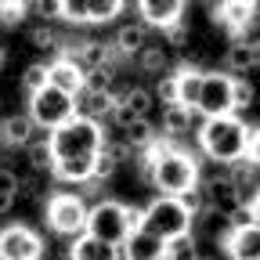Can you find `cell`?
I'll use <instances>...</instances> for the list:
<instances>
[{"mask_svg":"<svg viewBox=\"0 0 260 260\" xmlns=\"http://www.w3.org/2000/svg\"><path fill=\"white\" fill-rule=\"evenodd\" d=\"M224 65H228V73H253V69H260V40L235 37L232 47H228V54H224Z\"/></svg>","mask_w":260,"mask_h":260,"instance_id":"e0dca14e","label":"cell"},{"mask_svg":"<svg viewBox=\"0 0 260 260\" xmlns=\"http://www.w3.org/2000/svg\"><path fill=\"white\" fill-rule=\"evenodd\" d=\"M220 246H224V253L232 260H260V224L249 220L242 228H228Z\"/></svg>","mask_w":260,"mask_h":260,"instance_id":"7c38bea8","label":"cell"},{"mask_svg":"<svg viewBox=\"0 0 260 260\" xmlns=\"http://www.w3.org/2000/svg\"><path fill=\"white\" fill-rule=\"evenodd\" d=\"M184 4H188V0H138V15H141V22L148 29L162 32L167 25L184 18Z\"/></svg>","mask_w":260,"mask_h":260,"instance_id":"5bb4252c","label":"cell"},{"mask_svg":"<svg viewBox=\"0 0 260 260\" xmlns=\"http://www.w3.org/2000/svg\"><path fill=\"white\" fill-rule=\"evenodd\" d=\"M47 83H51V61H29L25 73H22V90L25 94H37Z\"/></svg>","mask_w":260,"mask_h":260,"instance_id":"f1b7e54d","label":"cell"},{"mask_svg":"<svg viewBox=\"0 0 260 260\" xmlns=\"http://www.w3.org/2000/svg\"><path fill=\"white\" fill-rule=\"evenodd\" d=\"M22 195H25V199H40V195H44V177L37 170L22 177Z\"/></svg>","mask_w":260,"mask_h":260,"instance_id":"7bdbcfd3","label":"cell"},{"mask_svg":"<svg viewBox=\"0 0 260 260\" xmlns=\"http://www.w3.org/2000/svg\"><path fill=\"white\" fill-rule=\"evenodd\" d=\"M29 40H32V47H40V51H51V54H65L61 47H65V40L58 37V32L44 22V25H32L29 29Z\"/></svg>","mask_w":260,"mask_h":260,"instance_id":"f546056e","label":"cell"},{"mask_svg":"<svg viewBox=\"0 0 260 260\" xmlns=\"http://www.w3.org/2000/svg\"><path fill=\"white\" fill-rule=\"evenodd\" d=\"M246 159L253 162V167H260V126L249 130V145H246Z\"/></svg>","mask_w":260,"mask_h":260,"instance_id":"ee69618b","label":"cell"},{"mask_svg":"<svg viewBox=\"0 0 260 260\" xmlns=\"http://www.w3.org/2000/svg\"><path fill=\"white\" fill-rule=\"evenodd\" d=\"M203 188H206V203H210V210H217V213H235L239 206H246V195H242V188L232 181V174H213V177H206L203 181Z\"/></svg>","mask_w":260,"mask_h":260,"instance_id":"8fae6325","label":"cell"},{"mask_svg":"<svg viewBox=\"0 0 260 260\" xmlns=\"http://www.w3.org/2000/svg\"><path fill=\"white\" fill-rule=\"evenodd\" d=\"M29 15H37L40 22L61 18V0H29Z\"/></svg>","mask_w":260,"mask_h":260,"instance_id":"f35d334b","label":"cell"},{"mask_svg":"<svg viewBox=\"0 0 260 260\" xmlns=\"http://www.w3.org/2000/svg\"><path fill=\"white\" fill-rule=\"evenodd\" d=\"M191 116H195V109H188V105H167L162 109V134L167 138H184L191 130Z\"/></svg>","mask_w":260,"mask_h":260,"instance_id":"cb8c5ba5","label":"cell"},{"mask_svg":"<svg viewBox=\"0 0 260 260\" xmlns=\"http://www.w3.org/2000/svg\"><path fill=\"white\" fill-rule=\"evenodd\" d=\"M119 102L134 112V116H148L152 105H155V94L145 90V87H126V90H119Z\"/></svg>","mask_w":260,"mask_h":260,"instance_id":"484cf974","label":"cell"},{"mask_svg":"<svg viewBox=\"0 0 260 260\" xmlns=\"http://www.w3.org/2000/svg\"><path fill=\"white\" fill-rule=\"evenodd\" d=\"M155 102H162V109H167V105H181V98H177V80H174V73L170 76H162L159 83H155Z\"/></svg>","mask_w":260,"mask_h":260,"instance_id":"74e56055","label":"cell"},{"mask_svg":"<svg viewBox=\"0 0 260 260\" xmlns=\"http://www.w3.org/2000/svg\"><path fill=\"white\" fill-rule=\"evenodd\" d=\"M246 203H249V213H253V220L260 224V188H256V191L249 195V199H246Z\"/></svg>","mask_w":260,"mask_h":260,"instance_id":"bcb514c9","label":"cell"},{"mask_svg":"<svg viewBox=\"0 0 260 260\" xmlns=\"http://www.w3.org/2000/svg\"><path fill=\"white\" fill-rule=\"evenodd\" d=\"M249 130L246 119L239 112H228V116H210L203 119V126L195 130V141H199V152L220 167H232V162L246 159V145H249Z\"/></svg>","mask_w":260,"mask_h":260,"instance_id":"3957f363","label":"cell"},{"mask_svg":"<svg viewBox=\"0 0 260 260\" xmlns=\"http://www.w3.org/2000/svg\"><path fill=\"white\" fill-rule=\"evenodd\" d=\"M69 260H123V249L116 242H105L90 232L76 235L73 246H69Z\"/></svg>","mask_w":260,"mask_h":260,"instance_id":"9a60e30c","label":"cell"},{"mask_svg":"<svg viewBox=\"0 0 260 260\" xmlns=\"http://www.w3.org/2000/svg\"><path fill=\"white\" fill-rule=\"evenodd\" d=\"M253 102H256V90H253V83H249L246 76H235V112L253 109Z\"/></svg>","mask_w":260,"mask_h":260,"instance_id":"ab89813d","label":"cell"},{"mask_svg":"<svg viewBox=\"0 0 260 260\" xmlns=\"http://www.w3.org/2000/svg\"><path fill=\"white\" fill-rule=\"evenodd\" d=\"M29 15V0H0V22L4 25H18Z\"/></svg>","mask_w":260,"mask_h":260,"instance_id":"8d00e7d4","label":"cell"},{"mask_svg":"<svg viewBox=\"0 0 260 260\" xmlns=\"http://www.w3.org/2000/svg\"><path fill=\"white\" fill-rule=\"evenodd\" d=\"M105 141L109 138H105L102 119H90V116H80V112L69 123L47 130V145H51V155H54L51 177L61 181V184H90L98 152L105 148Z\"/></svg>","mask_w":260,"mask_h":260,"instance_id":"6da1fadb","label":"cell"},{"mask_svg":"<svg viewBox=\"0 0 260 260\" xmlns=\"http://www.w3.org/2000/svg\"><path fill=\"white\" fill-rule=\"evenodd\" d=\"M0 65H4V47H0Z\"/></svg>","mask_w":260,"mask_h":260,"instance_id":"c3c4849f","label":"cell"},{"mask_svg":"<svg viewBox=\"0 0 260 260\" xmlns=\"http://www.w3.org/2000/svg\"><path fill=\"white\" fill-rule=\"evenodd\" d=\"M181 199H184V206H188V210H191L195 217H199V213H203V210L210 206V203H206V188H203V181L195 184V188H188V191L181 195Z\"/></svg>","mask_w":260,"mask_h":260,"instance_id":"60d3db41","label":"cell"},{"mask_svg":"<svg viewBox=\"0 0 260 260\" xmlns=\"http://www.w3.org/2000/svg\"><path fill=\"white\" fill-rule=\"evenodd\" d=\"M61 22H69V25H90L87 0H61Z\"/></svg>","mask_w":260,"mask_h":260,"instance_id":"836d02e7","label":"cell"},{"mask_svg":"<svg viewBox=\"0 0 260 260\" xmlns=\"http://www.w3.org/2000/svg\"><path fill=\"white\" fill-rule=\"evenodd\" d=\"M0 145H8V141H4V119H0Z\"/></svg>","mask_w":260,"mask_h":260,"instance_id":"7dc6e473","label":"cell"},{"mask_svg":"<svg viewBox=\"0 0 260 260\" xmlns=\"http://www.w3.org/2000/svg\"><path fill=\"white\" fill-rule=\"evenodd\" d=\"M25 152H29V167L37 170V174H51V167H54V155H51L47 138H44V141L37 138V141H32V145L25 148Z\"/></svg>","mask_w":260,"mask_h":260,"instance_id":"1f68e13d","label":"cell"},{"mask_svg":"<svg viewBox=\"0 0 260 260\" xmlns=\"http://www.w3.org/2000/svg\"><path fill=\"white\" fill-rule=\"evenodd\" d=\"M87 213H90V206L76 191H54V195H47V206H44L47 228L54 235H61V239L83 235L87 232Z\"/></svg>","mask_w":260,"mask_h":260,"instance_id":"8992f818","label":"cell"},{"mask_svg":"<svg viewBox=\"0 0 260 260\" xmlns=\"http://www.w3.org/2000/svg\"><path fill=\"white\" fill-rule=\"evenodd\" d=\"M87 87H94V90H112V87H116V69H112V61L90 69V73H87Z\"/></svg>","mask_w":260,"mask_h":260,"instance_id":"d590c367","label":"cell"},{"mask_svg":"<svg viewBox=\"0 0 260 260\" xmlns=\"http://www.w3.org/2000/svg\"><path fill=\"white\" fill-rule=\"evenodd\" d=\"M167 260H199V242L191 232L167 239Z\"/></svg>","mask_w":260,"mask_h":260,"instance_id":"4316f807","label":"cell"},{"mask_svg":"<svg viewBox=\"0 0 260 260\" xmlns=\"http://www.w3.org/2000/svg\"><path fill=\"white\" fill-rule=\"evenodd\" d=\"M228 174H232V181L242 188V195L249 199V195L260 188V167H253L249 159H239V162H232V167H228Z\"/></svg>","mask_w":260,"mask_h":260,"instance_id":"d4e9b609","label":"cell"},{"mask_svg":"<svg viewBox=\"0 0 260 260\" xmlns=\"http://www.w3.org/2000/svg\"><path fill=\"white\" fill-rule=\"evenodd\" d=\"M145 44H148V25L145 22H126V25L116 29V37H112V51L119 58H138Z\"/></svg>","mask_w":260,"mask_h":260,"instance_id":"ac0fdd59","label":"cell"},{"mask_svg":"<svg viewBox=\"0 0 260 260\" xmlns=\"http://www.w3.org/2000/svg\"><path fill=\"white\" fill-rule=\"evenodd\" d=\"M29 116L40 123V130H54V126L69 123L76 116V94L47 83L37 94H29Z\"/></svg>","mask_w":260,"mask_h":260,"instance_id":"52a82bcc","label":"cell"},{"mask_svg":"<svg viewBox=\"0 0 260 260\" xmlns=\"http://www.w3.org/2000/svg\"><path fill=\"white\" fill-rule=\"evenodd\" d=\"M141 174L155 188V195H184L188 188L203 181L199 159L170 141H155L152 148L141 152Z\"/></svg>","mask_w":260,"mask_h":260,"instance_id":"7a4b0ae2","label":"cell"},{"mask_svg":"<svg viewBox=\"0 0 260 260\" xmlns=\"http://www.w3.org/2000/svg\"><path fill=\"white\" fill-rule=\"evenodd\" d=\"M253 220V213H249V203L246 206H239L235 213H228V228H242V224H249Z\"/></svg>","mask_w":260,"mask_h":260,"instance_id":"f6af8a7d","label":"cell"},{"mask_svg":"<svg viewBox=\"0 0 260 260\" xmlns=\"http://www.w3.org/2000/svg\"><path fill=\"white\" fill-rule=\"evenodd\" d=\"M37 138H40V123L32 119L29 112H25V116H8V119H4V141H8L11 148H29Z\"/></svg>","mask_w":260,"mask_h":260,"instance_id":"44dd1931","label":"cell"},{"mask_svg":"<svg viewBox=\"0 0 260 260\" xmlns=\"http://www.w3.org/2000/svg\"><path fill=\"white\" fill-rule=\"evenodd\" d=\"M162 37H167L170 47H184V44H188V25H184V18L174 22V25H167V29H162Z\"/></svg>","mask_w":260,"mask_h":260,"instance_id":"b9f144b4","label":"cell"},{"mask_svg":"<svg viewBox=\"0 0 260 260\" xmlns=\"http://www.w3.org/2000/svg\"><path fill=\"white\" fill-rule=\"evenodd\" d=\"M141 228L155 232L159 239H174L195 228V213L184 206L181 195H155V199L141 210Z\"/></svg>","mask_w":260,"mask_h":260,"instance_id":"5b68a950","label":"cell"},{"mask_svg":"<svg viewBox=\"0 0 260 260\" xmlns=\"http://www.w3.org/2000/svg\"><path fill=\"white\" fill-rule=\"evenodd\" d=\"M138 65L145 73H162L167 69V47L162 44H145L141 54H138Z\"/></svg>","mask_w":260,"mask_h":260,"instance_id":"d6a6232c","label":"cell"},{"mask_svg":"<svg viewBox=\"0 0 260 260\" xmlns=\"http://www.w3.org/2000/svg\"><path fill=\"white\" fill-rule=\"evenodd\" d=\"M246 4H253V8H256V4H260V0H246Z\"/></svg>","mask_w":260,"mask_h":260,"instance_id":"681fc988","label":"cell"},{"mask_svg":"<svg viewBox=\"0 0 260 260\" xmlns=\"http://www.w3.org/2000/svg\"><path fill=\"white\" fill-rule=\"evenodd\" d=\"M116 109V90H94V87H83L76 94V112L80 116H90V119H105L112 116Z\"/></svg>","mask_w":260,"mask_h":260,"instance_id":"d6986e66","label":"cell"},{"mask_svg":"<svg viewBox=\"0 0 260 260\" xmlns=\"http://www.w3.org/2000/svg\"><path fill=\"white\" fill-rule=\"evenodd\" d=\"M134 228H141V210L126 206L119 199H102V203H94L90 213H87V232L98 235V239H105V242H116V246H123Z\"/></svg>","mask_w":260,"mask_h":260,"instance_id":"277c9868","label":"cell"},{"mask_svg":"<svg viewBox=\"0 0 260 260\" xmlns=\"http://www.w3.org/2000/svg\"><path fill=\"white\" fill-rule=\"evenodd\" d=\"M47 246L29 224L0 228V260H44Z\"/></svg>","mask_w":260,"mask_h":260,"instance_id":"9c48e42d","label":"cell"},{"mask_svg":"<svg viewBox=\"0 0 260 260\" xmlns=\"http://www.w3.org/2000/svg\"><path fill=\"white\" fill-rule=\"evenodd\" d=\"M83 69H98V65H105V61H116L119 54L112 51V44H102V40H73V51H69Z\"/></svg>","mask_w":260,"mask_h":260,"instance_id":"ffe728a7","label":"cell"},{"mask_svg":"<svg viewBox=\"0 0 260 260\" xmlns=\"http://www.w3.org/2000/svg\"><path fill=\"white\" fill-rule=\"evenodd\" d=\"M51 83L61 87V90H69V94H80L87 87V69H83L73 54H58L51 61Z\"/></svg>","mask_w":260,"mask_h":260,"instance_id":"2e32d148","label":"cell"},{"mask_svg":"<svg viewBox=\"0 0 260 260\" xmlns=\"http://www.w3.org/2000/svg\"><path fill=\"white\" fill-rule=\"evenodd\" d=\"M253 11L256 8L246 4V0H217L210 18H213V25H220L228 32V37H246L249 25H253Z\"/></svg>","mask_w":260,"mask_h":260,"instance_id":"30bf717a","label":"cell"},{"mask_svg":"<svg viewBox=\"0 0 260 260\" xmlns=\"http://www.w3.org/2000/svg\"><path fill=\"white\" fill-rule=\"evenodd\" d=\"M203 69L199 65H177V73H174V80H177V98H181V105H188V109H195L199 105V94H203Z\"/></svg>","mask_w":260,"mask_h":260,"instance_id":"7402d4cb","label":"cell"},{"mask_svg":"<svg viewBox=\"0 0 260 260\" xmlns=\"http://www.w3.org/2000/svg\"><path fill=\"white\" fill-rule=\"evenodd\" d=\"M126 0H87V11H90V25H102V22H112L119 11H123Z\"/></svg>","mask_w":260,"mask_h":260,"instance_id":"4dcf8cb0","label":"cell"},{"mask_svg":"<svg viewBox=\"0 0 260 260\" xmlns=\"http://www.w3.org/2000/svg\"><path fill=\"white\" fill-rule=\"evenodd\" d=\"M195 112H199L203 119L235 112V76H228V73H206V76H203V94H199V105H195Z\"/></svg>","mask_w":260,"mask_h":260,"instance_id":"ba28073f","label":"cell"},{"mask_svg":"<svg viewBox=\"0 0 260 260\" xmlns=\"http://www.w3.org/2000/svg\"><path fill=\"white\" fill-rule=\"evenodd\" d=\"M123 141L134 148V152H145V148H152V145L159 141V134H155L152 119L141 116V119H134V123H126V126H123Z\"/></svg>","mask_w":260,"mask_h":260,"instance_id":"603a6c76","label":"cell"},{"mask_svg":"<svg viewBox=\"0 0 260 260\" xmlns=\"http://www.w3.org/2000/svg\"><path fill=\"white\" fill-rule=\"evenodd\" d=\"M18 195H22V177L8 167H0V213H8Z\"/></svg>","mask_w":260,"mask_h":260,"instance_id":"83f0119b","label":"cell"},{"mask_svg":"<svg viewBox=\"0 0 260 260\" xmlns=\"http://www.w3.org/2000/svg\"><path fill=\"white\" fill-rule=\"evenodd\" d=\"M116 170H119V159H116V152H112L109 141H105V148L98 152V162H94V181H109Z\"/></svg>","mask_w":260,"mask_h":260,"instance_id":"e575fe53","label":"cell"},{"mask_svg":"<svg viewBox=\"0 0 260 260\" xmlns=\"http://www.w3.org/2000/svg\"><path fill=\"white\" fill-rule=\"evenodd\" d=\"M119 249L123 260H167V239H159L148 228H134Z\"/></svg>","mask_w":260,"mask_h":260,"instance_id":"4fadbf2b","label":"cell"}]
</instances>
